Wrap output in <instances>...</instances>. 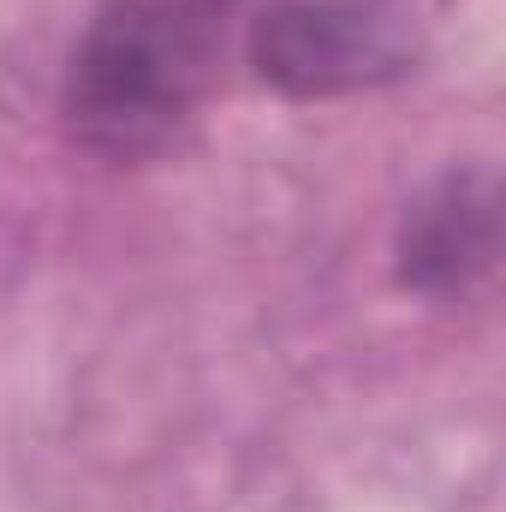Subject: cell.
I'll return each mask as SVG.
<instances>
[{"instance_id": "6da1fadb", "label": "cell", "mask_w": 506, "mask_h": 512, "mask_svg": "<svg viewBox=\"0 0 506 512\" xmlns=\"http://www.w3.org/2000/svg\"><path fill=\"white\" fill-rule=\"evenodd\" d=\"M209 24L191 0H102L66 66V126L102 161H149L191 120Z\"/></svg>"}, {"instance_id": "7a4b0ae2", "label": "cell", "mask_w": 506, "mask_h": 512, "mask_svg": "<svg viewBox=\"0 0 506 512\" xmlns=\"http://www.w3.org/2000/svg\"><path fill=\"white\" fill-rule=\"evenodd\" d=\"M423 36L381 0H274L251 24V66L298 102L358 96L411 78Z\"/></svg>"}, {"instance_id": "3957f363", "label": "cell", "mask_w": 506, "mask_h": 512, "mask_svg": "<svg viewBox=\"0 0 506 512\" xmlns=\"http://www.w3.org/2000/svg\"><path fill=\"white\" fill-rule=\"evenodd\" d=\"M501 251V209L489 173L435 179L399 221V286L423 298L471 292Z\"/></svg>"}]
</instances>
